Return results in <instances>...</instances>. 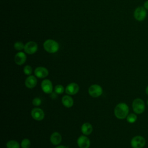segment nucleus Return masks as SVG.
I'll list each match as a JSON object with an SVG mask.
<instances>
[{"mask_svg":"<svg viewBox=\"0 0 148 148\" xmlns=\"http://www.w3.org/2000/svg\"><path fill=\"white\" fill-rule=\"evenodd\" d=\"M128 113V106L124 102H121L118 103L114 109V116L116 117V118L120 120L125 119L127 117Z\"/></svg>","mask_w":148,"mask_h":148,"instance_id":"obj_1","label":"nucleus"},{"mask_svg":"<svg viewBox=\"0 0 148 148\" xmlns=\"http://www.w3.org/2000/svg\"><path fill=\"white\" fill-rule=\"evenodd\" d=\"M133 111L136 114H140L144 112L145 110V104L141 98H135L132 103Z\"/></svg>","mask_w":148,"mask_h":148,"instance_id":"obj_2","label":"nucleus"},{"mask_svg":"<svg viewBox=\"0 0 148 148\" xmlns=\"http://www.w3.org/2000/svg\"><path fill=\"white\" fill-rule=\"evenodd\" d=\"M44 49L48 53H55L59 50V44L53 39H47L43 43Z\"/></svg>","mask_w":148,"mask_h":148,"instance_id":"obj_3","label":"nucleus"},{"mask_svg":"<svg viewBox=\"0 0 148 148\" xmlns=\"http://www.w3.org/2000/svg\"><path fill=\"white\" fill-rule=\"evenodd\" d=\"M146 145V139L140 135L134 136L131 140V146L132 148H143Z\"/></svg>","mask_w":148,"mask_h":148,"instance_id":"obj_4","label":"nucleus"},{"mask_svg":"<svg viewBox=\"0 0 148 148\" xmlns=\"http://www.w3.org/2000/svg\"><path fill=\"white\" fill-rule=\"evenodd\" d=\"M147 16L146 9L143 6H138L134 12V17L135 19L138 21H143Z\"/></svg>","mask_w":148,"mask_h":148,"instance_id":"obj_5","label":"nucleus"},{"mask_svg":"<svg viewBox=\"0 0 148 148\" xmlns=\"http://www.w3.org/2000/svg\"><path fill=\"white\" fill-rule=\"evenodd\" d=\"M89 95L94 98H97L101 96L103 93L102 88L98 84L91 85L88 90Z\"/></svg>","mask_w":148,"mask_h":148,"instance_id":"obj_6","label":"nucleus"},{"mask_svg":"<svg viewBox=\"0 0 148 148\" xmlns=\"http://www.w3.org/2000/svg\"><path fill=\"white\" fill-rule=\"evenodd\" d=\"M31 115L32 117L36 121L42 120L45 117V113L43 110L39 108L32 109L31 112Z\"/></svg>","mask_w":148,"mask_h":148,"instance_id":"obj_7","label":"nucleus"},{"mask_svg":"<svg viewBox=\"0 0 148 148\" xmlns=\"http://www.w3.org/2000/svg\"><path fill=\"white\" fill-rule=\"evenodd\" d=\"M24 49L26 53L33 54L38 50V45L34 41H29L25 45Z\"/></svg>","mask_w":148,"mask_h":148,"instance_id":"obj_8","label":"nucleus"},{"mask_svg":"<svg viewBox=\"0 0 148 148\" xmlns=\"http://www.w3.org/2000/svg\"><path fill=\"white\" fill-rule=\"evenodd\" d=\"M77 144L79 148H89L90 140L86 135H81L77 139Z\"/></svg>","mask_w":148,"mask_h":148,"instance_id":"obj_9","label":"nucleus"},{"mask_svg":"<svg viewBox=\"0 0 148 148\" xmlns=\"http://www.w3.org/2000/svg\"><path fill=\"white\" fill-rule=\"evenodd\" d=\"M79 90V86L76 83H71L68 84L65 88V91L68 95H75Z\"/></svg>","mask_w":148,"mask_h":148,"instance_id":"obj_10","label":"nucleus"},{"mask_svg":"<svg viewBox=\"0 0 148 148\" xmlns=\"http://www.w3.org/2000/svg\"><path fill=\"white\" fill-rule=\"evenodd\" d=\"M42 91L46 94H51L53 92V84L49 79H45L41 83Z\"/></svg>","mask_w":148,"mask_h":148,"instance_id":"obj_11","label":"nucleus"},{"mask_svg":"<svg viewBox=\"0 0 148 148\" xmlns=\"http://www.w3.org/2000/svg\"><path fill=\"white\" fill-rule=\"evenodd\" d=\"M34 74L38 78L43 79L48 76L49 71L47 69L43 66H38L35 68L34 71Z\"/></svg>","mask_w":148,"mask_h":148,"instance_id":"obj_12","label":"nucleus"},{"mask_svg":"<svg viewBox=\"0 0 148 148\" xmlns=\"http://www.w3.org/2000/svg\"><path fill=\"white\" fill-rule=\"evenodd\" d=\"M27 60V56L23 52H18L14 56V62L18 65L24 64Z\"/></svg>","mask_w":148,"mask_h":148,"instance_id":"obj_13","label":"nucleus"},{"mask_svg":"<svg viewBox=\"0 0 148 148\" xmlns=\"http://www.w3.org/2000/svg\"><path fill=\"white\" fill-rule=\"evenodd\" d=\"M37 84V79L35 76L29 75L25 80V85L28 88H34Z\"/></svg>","mask_w":148,"mask_h":148,"instance_id":"obj_14","label":"nucleus"},{"mask_svg":"<svg viewBox=\"0 0 148 148\" xmlns=\"http://www.w3.org/2000/svg\"><path fill=\"white\" fill-rule=\"evenodd\" d=\"M62 140V136L58 132H54L50 137V141L53 145H58Z\"/></svg>","mask_w":148,"mask_h":148,"instance_id":"obj_15","label":"nucleus"},{"mask_svg":"<svg viewBox=\"0 0 148 148\" xmlns=\"http://www.w3.org/2000/svg\"><path fill=\"white\" fill-rule=\"evenodd\" d=\"M61 102L62 105L66 108H71L74 103L73 98L68 95H64L61 99Z\"/></svg>","mask_w":148,"mask_h":148,"instance_id":"obj_16","label":"nucleus"},{"mask_svg":"<svg viewBox=\"0 0 148 148\" xmlns=\"http://www.w3.org/2000/svg\"><path fill=\"white\" fill-rule=\"evenodd\" d=\"M93 128L92 125L89 123H84L81 127V131L84 135H88L92 132Z\"/></svg>","mask_w":148,"mask_h":148,"instance_id":"obj_17","label":"nucleus"},{"mask_svg":"<svg viewBox=\"0 0 148 148\" xmlns=\"http://www.w3.org/2000/svg\"><path fill=\"white\" fill-rule=\"evenodd\" d=\"M7 148H20V145L18 142L15 140H10L6 143Z\"/></svg>","mask_w":148,"mask_h":148,"instance_id":"obj_18","label":"nucleus"},{"mask_svg":"<svg viewBox=\"0 0 148 148\" xmlns=\"http://www.w3.org/2000/svg\"><path fill=\"white\" fill-rule=\"evenodd\" d=\"M127 121L129 123H134L137 120V116L135 113H130L128 114L127 117H126Z\"/></svg>","mask_w":148,"mask_h":148,"instance_id":"obj_19","label":"nucleus"},{"mask_svg":"<svg viewBox=\"0 0 148 148\" xmlns=\"http://www.w3.org/2000/svg\"><path fill=\"white\" fill-rule=\"evenodd\" d=\"M31 141L29 139L24 138L22 140L21 142V148H29L31 146Z\"/></svg>","mask_w":148,"mask_h":148,"instance_id":"obj_20","label":"nucleus"},{"mask_svg":"<svg viewBox=\"0 0 148 148\" xmlns=\"http://www.w3.org/2000/svg\"><path fill=\"white\" fill-rule=\"evenodd\" d=\"M65 90V89L64 88L63 86L61 84H57L56 86V87L54 88V91L57 94H62L64 92Z\"/></svg>","mask_w":148,"mask_h":148,"instance_id":"obj_21","label":"nucleus"},{"mask_svg":"<svg viewBox=\"0 0 148 148\" xmlns=\"http://www.w3.org/2000/svg\"><path fill=\"white\" fill-rule=\"evenodd\" d=\"M23 72L25 75H26L27 76H29L32 73V68L30 65H27L24 67Z\"/></svg>","mask_w":148,"mask_h":148,"instance_id":"obj_22","label":"nucleus"},{"mask_svg":"<svg viewBox=\"0 0 148 148\" xmlns=\"http://www.w3.org/2000/svg\"><path fill=\"white\" fill-rule=\"evenodd\" d=\"M24 44L21 42H16L14 44V47L17 50H21L24 49Z\"/></svg>","mask_w":148,"mask_h":148,"instance_id":"obj_23","label":"nucleus"},{"mask_svg":"<svg viewBox=\"0 0 148 148\" xmlns=\"http://www.w3.org/2000/svg\"><path fill=\"white\" fill-rule=\"evenodd\" d=\"M41 102H42V101H41L40 98L39 97H36V98H34L32 100V104L35 106H38L40 105Z\"/></svg>","mask_w":148,"mask_h":148,"instance_id":"obj_24","label":"nucleus"},{"mask_svg":"<svg viewBox=\"0 0 148 148\" xmlns=\"http://www.w3.org/2000/svg\"><path fill=\"white\" fill-rule=\"evenodd\" d=\"M143 7H144L146 10H148V0L144 2V3H143Z\"/></svg>","mask_w":148,"mask_h":148,"instance_id":"obj_25","label":"nucleus"},{"mask_svg":"<svg viewBox=\"0 0 148 148\" xmlns=\"http://www.w3.org/2000/svg\"><path fill=\"white\" fill-rule=\"evenodd\" d=\"M55 148H68V147H66V146H64V145H60V146H57Z\"/></svg>","mask_w":148,"mask_h":148,"instance_id":"obj_26","label":"nucleus"},{"mask_svg":"<svg viewBox=\"0 0 148 148\" xmlns=\"http://www.w3.org/2000/svg\"><path fill=\"white\" fill-rule=\"evenodd\" d=\"M145 92H146V94L148 95V86L146 87V90H145Z\"/></svg>","mask_w":148,"mask_h":148,"instance_id":"obj_27","label":"nucleus"},{"mask_svg":"<svg viewBox=\"0 0 148 148\" xmlns=\"http://www.w3.org/2000/svg\"><path fill=\"white\" fill-rule=\"evenodd\" d=\"M147 105H148V99H147Z\"/></svg>","mask_w":148,"mask_h":148,"instance_id":"obj_28","label":"nucleus"}]
</instances>
